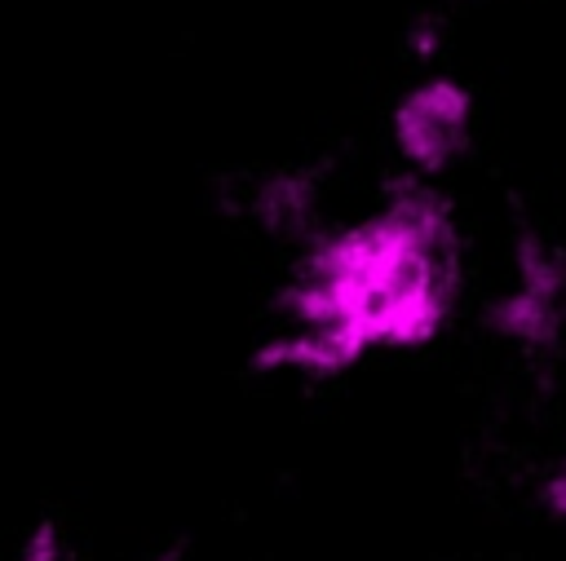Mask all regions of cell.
<instances>
[{
	"instance_id": "obj_3",
	"label": "cell",
	"mask_w": 566,
	"mask_h": 561,
	"mask_svg": "<svg viewBox=\"0 0 566 561\" xmlns=\"http://www.w3.org/2000/svg\"><path fill=\"white\" fill-rule=\"evenodd\" d=\"M18 561H66V543H62V530L53 521H40L27 543H22V557ZM155 561H177V557H155Z\"/></svg>"
},
{
	"instance_id": "obj_1",
	"label": "cell",
	"mask_w": 566,
	"mask_h": 561,
	"mask_svg": "<svg viewBox=\"0 0 566 561\" xmlns=\"http://www.w3.org/2000/svg\"><path fill=\"white\" fill-rule=\"evenodd\" d=\"M460 296V230L438 190L402 181L367 216L323 234L279 296L256 367L340 375L442 336Z\"/></svg>"
},
{
	"instance_id": "obj_2",
	"label": "cell",
	"mask_w": 566,
	"mask_h": 561,
	"mask_svg": "<svg viewBox=\"0 0 566 561\" xmlns=\"http://www.w3.org/2000/svg\"><path fill=\"white\" fill-rule=\"evenodd\" d=\"M473 106L469 93L451 80H429L411 88L394 110V141L402 159L420 172H442L469 141Z\"/></svg>"
}]
</instances>
